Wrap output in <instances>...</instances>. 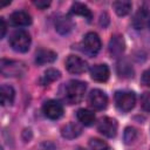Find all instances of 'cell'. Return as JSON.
<instances>
[{"mask_svg": "<svg viewBox=\"0 0 150 150\" xmlns=\"http://www.w3.org/2000/svg\"><path fill=\"white\" fill-rule=\"evenodd\" d=\"M112 8L115 9L117 15L124 16L131 11V2L130 1H115L112 2Z\"/></svg>", "mask_w": 150, "mask_h": 150, "instance_id": "7402d4cb", "label": "cell"}, {"mask_svg": "<svg viewBox=\"0 0 150 150\" xmlns=\"http://www.w3.org/2000/svg\"><path fill=\"white\" fill-rule=\"evenodd\" d=\"M137 130L135 129V128H132V127H128V128H125V130H124V142L127 143V144H130V143H132L136 138H137Z\"/></svg>", "mask_w": 150, "mask_h": 150, "instance_id": "cb8c5ba5", "label": "cell"}, {"mask_svg": "<svg viewBox=\"0 0 150 150\" xmlns=\"http://www.w3.org/2000/svg\"><path fill=\"white\" fill-rule=\"evenodd\" d=\"M70 13L76 14V15H81V16L86 18L88 21H90L91 18H93L91 11L84 4H81V2H74L70 7Z\"/></svg>", "mask_w": 150, "mask_h": 150, "instance_id": "ac0fdd59", "label": "cell"}, {"mask_svg": "<svg viewBox=\"0 0 150 150\" xmlns=\"http://www.w3.org/2000/svg\"><path fill=\"white\" fill-rule=\"evenodd\" d=\"M76 150H86V149H83V148H77Z\"/></svg>", "mask_w": 150, "mask_h": 150, "instance_id": "f1b7e54d", "label": "cell"}, {"mask_svg": "<svg viewBox=\"0 0 150 150\" xmlns=\"http://www.w3.org/2000/svg\"><path fill=\"white\" fill-rule=\"evenodd\" d=\"M60 76H61V74H60L59 70H56V69H54V68H49V69H47V70L45 71L43 76H42L41 80H40V83H41L42 86H48V84H50L52 82H54V81H56L57 79H60Z\"/></svg>", "mask_w": 150, "mask_h": 150, "instance_id": "44dd1931", "label": "cell"}, {"mask_svg": "<svg viewBox=\"0 0 150 150\" xmlns=\"http://www.w3.org/2000/svg\"><path fill=\"white\" fill-rule=\"evenodd\" d=\"M9 21L12 25H14L16 27H23V26H28L32 23V18L28 13H26L23 11H18V12H14L11 14Z\"/></svg>", "mask_w": 150, "mask_h": 150, "instance_id": "4fadbf2b", "label": "cell"}, {"mask_svg": "<svg viewBox=\"0 0 150 150\" xmlns=\"http://www.w3.org/2000/svg\"><path fill=\"white\" fill-rule=\"evenodd\" d=\"M81 132H82V128L77 123H68L61 129V135L68 139L76 138L77 136L81 135Z\"/></svg>", "mask_w": 150, "mask_h": 150, "instance_id": "2e32d148", "label": "cell"}, {"mask_svg": "<svg viewBox=\"0 0 150 150\" xmlns=\"http://www.w3.org/2000/svg\"><path fill=\"white\" fill-rule=\"evenodd\" d=\"M142 83L146 87H150V67L142 74V79H141Z\"/></svg>", "mask_w": 150, "mask_h": 150, "instance_id": "484cf974", "label": "cell"}, {"mask_svg": "<svg viewBox=\"0 0 150 150\" xmlns=\"http://www.w3.org/2000/svg\"><path fill=\"white\" fill-rule=\"evenodd\" d=\"M66 68L71 74H82L88 69V63L79 56L69 55L66 60Z\"/></svg>", "mask_w": 150, "mask_h": 150, "instance_id": "ba28073f", "label": "cell"}, {"mask_svg": "<svg viewBox=\"0 0 150 150\" xmlns=\"http://www.w3.org/2000/svg\"><path fill=\"white\" fill-rule=\"evenodd\" d=\"M115 103L118 110L128 112L135 107L136 96L132 91H117L115 94Z\"/></svg>", "mask_w": 150, "mask_h": 150, "instance_id": "277c9868", "label": "cell"}, {"mask_svg": "<svg viewBox=\"0 0 150 150\" xmlns=\"http://www.w3.org/2000/svg\"><path fill=\"white\" fill-rule=\"evenodd\" d=\"M0 96H1V104L4 107L6 105H11L14 102V97H15V91L14 89L8 86V84H2L1 89H0Z\"/></svg>", "mask_w": 150, "mask_h": 150, "instance_id": "e0dca14e", "label": "cell"}, {"mask_svg": "<svg viewBox=\"0 0 150 150\" xmlns=\"http://www.w3.org/2000/svg\"><path fill=\"white\" fill-rule=\"evenodd\" d=\"M87 90V83L79 81V80H70L64 86V93L63 98L68 104H76L79 103Z\"/></svg>", "mask_w": 150, "mask_h": 150, "instance_id": "6da1fadb", "label": "cell"}, {"mask_svg": "<svg viewBox=\"0 0 150 150\" xmlns=\"http://www.w3.org/2000/svg\"><path fill=\"white\" fill-rule=\"evenodd\" d=\"M0 71L6 77H19L25 75L26 66L20 61L2 59L0 63Z\"/></svg>", "mask_w": 150, "mask_h": 150, "instance_id": "7a4b0ae2", "label": "cell"}, {"mask_svg": "<svg viewBox=\"0 0 150 150\" xmlns=\"http://www.w3.org/2000/svg\"><path fill=\"white\" fill-rule=\"evenodd\" d=\"M57 55L55 52L53 50H49V49H40L36 52V55H35V62L39 64V66H42V64H48V63H52L56 60Z\"/></svg>", "mask_w": 150, "mask_h": 150, "instance_id": "9a60e30c", "label": "cell"}, {"mask_svg": "<svg viewBox=\"0 0 150 150\" xmlns=\"http://www.w3.org/2000/svg\"><path fill=\"white\" fill-rule=\"evenodd\" d=\"M141 103H142V108L145 111L150 112V91H146L143 94V96L141 98Z\"/></svg>", "mask_w": 150, "mask_h": 150, "instance_id": "d4e9b609", "label": "cell"}, {"mask_svg": "<svg viewBox=\"0 0 150 150\" xmlns=\"http://www.w3.org/2000/svg\"><path fill=\"white\" fill-rule=\"evenodd\" d=\"M9 45L15 52L25 53L29 49L30 36L26 30H22V29L15 30L9 38Z\"/></svg>", "mask_w": 150, "mask_h": 150, "instance_id": "3957f363", "label": "cell"}, {"mask_svg": "<svg viewBox=\"0 0 150 150\" xmlns=\"http://www.w3.org/2000/svg\"><path fill=\"white\" fill-rule=\"evenodd\" d=\"M89 148L90 150H110V146L100 138H90Z\"/></svg>", "mask_w": 150, "mask_h": 150, "instance_id": "603a6c76", "label": "cell"}, {"mask_svg": "<svg viewBox=\"0 0 150 150\" xmlns=\"http://www.w3.org/2000/svg\"><path fill=\"white\" fill-rule=\"evenodd\" d=\"M45 116H47L50 120H57L63 115V107L62 104L56 100H49L47 101L42 107Z\"/></svg>", "mask_w": 150, "mask_h": 150, "instance_id": "9c48e42d", "label": "cell"}, {"mask_svg": "<svg viewBox=\"0 0 150 150\" xmlns=\"http://www.w3.org/2000/svg\"><path fill=\"white\" fill-rule=\"evenodd\" d=\"M33 2L40 9H45V8H47L50 5V1H47V0H34Z\"/></svg>", "mask_w": 150, "mask_h": 150, "instance_id": "4316f807", "label": "cell"}, {"mask_svg": "<svg viewBox=\"0 0 150 150\" xmlns=\"http://www.w3.org/2000/svg\"><path fill=\"white\" fill-rule=\"evenodd\" d=\"M0 38H4L5 34H6V30H7V26H6V22H5V19L4 18H0Z\"/></svg>", "mask_w": 150, "mask_h": 150, "instance_id": "83f0119b", "label": "cell"}, {"mask_svg": "<svg viewBox=\"0 0 150 150\" xmlns=\"http://www.w3.org/2000/svg\"><path fill=\"white\" fill-rule=\"evenodd\" d=\"M132 26L135 29H149L150 28V11L141 8L134 15Z\"/></svg>", "mask_w": 150, "mask_h": 150, "instance_id": "30bf717a", "label": "cell"}, {"mask_svg": "<svg viewBox=\"0 0 150 150\" xmlns=\"http://www.w3.org/2000/svg\"><path fill=\"white\" fill-rule=\"evenodd\" d=\"M76 116H77V120L84 124V125H91L94 122H95V114L91 111V110H88V109H79L77 112H76Z\"/></svg>", "mask_w": 150, "mask_h": 150, "instance_id": "d6986e66", "label": "cell"}, {"mask_svg": "<svg viewBox=\"0 0 150 150\" xmlns=\"http://www.w3.org/2000/svg\"><path fill=\"white\" fill-rule=\"evenodd\" d=\"M117 128H118V124L116 122V120L111 118V117H102L100 120V122L97 123V130L104 135L105 137H115L116 134H117Z\"/></svg>", "mask_w": 150, "mask_h": 150, "instance_id": "52a82bcc", "label": "cell"}, {"mask_svg": "<svg viewBox=\"0 0 150 150\" xmlns=\"http://www.w3.org/2000/svg\"><path fill=\"white\" fill-rule=\"evenodd\" d=\"M82 46H83V49L89 55H95L101 49V40L96 33L89 32L84 35L82 40Z\"/></svg>", "mask_w": 150, "mask_h": 150, "instance_id": "5b68a950", "label": "cell"}, {"mask_svg": "<svg viewBox=\"0 0 150 150\" xmlns=\"http://www.w3.org/2000/svg\"><path fill=\"white\" fill-rule=\"evenodd\" d=\"M55 28L60 34L64 35V34H68L71 32V29L74 28V22L69 16L60 15L55 20Z\"/></svg>", "mask_w": 150, "mask_h": 150, "instance_id": "5bb4252c", "label": "cell"}, {"mask_svg": "<svg viewBox=\"0 0 150 150\" xmlns=\"http://www.w3.org/2000/svg\"><path fill=\"white\" fill-rule=\"evenodd\" d=\"M110 71L107 64H95L90 68V76L96 82H105L109 79Z\"/></svg>", "mask_w": 150, "mask_h": 150, "instance_id": "8fae6325", "label": "cell"}, {"mask_svg": "<svg viewBox=\"0 0 150 150\" xmlns=\"http://www.w3.org/2000/svg\"><path fill=\"white\" fill-rule=\"evenodd\" d=\"M124 48H125L124 40L121 35L111 36V39L109 41V53L111 56H114V57L121 56L122 53L124 52Z\"/></svg>", "mask_w": 150, "mask_h": 150, "instance_id": "7c38bea8", "label": "cell"}, {"mask_svg": "<svg viewBox=\"0 0 150 150\" xmlns=\"http://www.w3.org/2000/svg\"><path fill=\"white\" fill-rule=\"evenodd\" d=\"M117 73L121 77H124V79L134 76V69L127 60H122L117 63Z\"/></svg>", "mask_w": 150, "mask_h": 150, "instance_id": "ffe728a7", "label": "cell"}, {"mask_svg": "<svg viewBox=\"0 0 150 150\" xmlns=\"http://www.w3.org/2000/svg\"><path fill=\"white\" fill-rule=\"evenodd\" d=\"M88 103L95 110H103L108 105V97L101 89H93L88 96Z\"/></svg>", "mask_w": 150, "mask_h": 150, "instance_id": "8992f818", "label": "cell"}]
</instances>
